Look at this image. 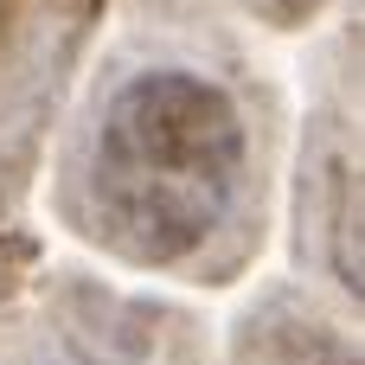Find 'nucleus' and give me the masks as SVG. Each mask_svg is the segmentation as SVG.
<instances>
[{
    "label": "nucleus",
    "mask_w": 365,
    "mask_h": 365,
    "mask_svg": "<svg viewBox=\"0 0 365 365\" xmlns=\"http://www.w3.org/2000/svg\"><path fill=\"white\" fill-rule=\"evenodd\" d=\"M250 13H263L269 26H302V19H314L321 13V0H244Z\"/></svg>",
    "instance_id": "obj_2"
},
{
    "label": "nucleus",
    "mask_w": 365,
    "mask_h": 365,
    "mask_svg": "<svg viewBox=\"0 0 365 365\" xmlns=\"http://www.w3.org/2000/svg\"><path fill=\"white\" fill-rule=\"evenodd\" d=\"M244 192L237 103L192 71L128 77L90 148V212L103 244L135 263L199 257Z\"/></svg>",
    "instance_id": "obj_1"
}]
</instances>
